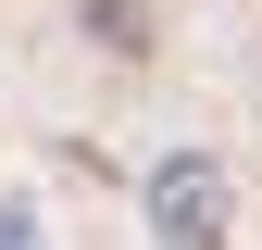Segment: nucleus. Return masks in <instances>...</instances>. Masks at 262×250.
<instances>
[{
  "label": "nucleus",
  "instance_id": "obj_1",
  "mask_svg": "<svg viewBox=\"0 0 262 250\" xmlns=\"http://www.w3.org/2000/svg\"><path fill=\"white\" fill-rule=\"evenodd\" d=\"M150 225L175 238V250H212V238H225V175H212V163H162V175H150Z\"/></svg>",
  "mask_w": 262,
  "mask_h": 250
},
{
  "label": "nucleus",
  "instance_id": "obj_2",
  "mask_svg": "<svg viewBox=\"0 0 262 250\" xmlns=\"http://www.w3.org/2000/svg\"><path fill=\"white\" fill-rule=\"evenodd\" d=\"M0 250H38V213L25 200H0Z\"/></svg>",
  "mask_w": 262,
  "mask_h": 250
}]
</instances>
